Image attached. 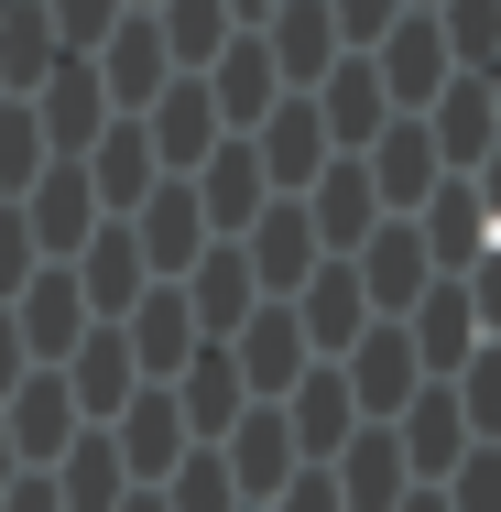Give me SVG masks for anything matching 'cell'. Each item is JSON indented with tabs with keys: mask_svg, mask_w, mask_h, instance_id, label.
Returning a JSON list of instances; mask_svg holds the SVG:
<instances>
[{
	"mask_svg": "<svg viewBox=\"0 0 501 512\" xmlns=\"http://www.w3.org/2000/svg\"><path fill=\"white\" fill-rule=\"evenodd\" d=\"M77 164H88V197H99V218H131V207L153 197V142H142V120H109Z\"/></svg>",
	"mask_w": 501,
	"mask_h": 512,
	"instance_id": "d6a6232c",
	"label": "cell"
},
{
	"mask_svg": "<svg viewBox=\"0 0 501 512\" xmlns=\"http://www.w3.org/2000/svg\"><path fill=\"white\" fill-rule=\"evenodd\" d=\"M44 480H55V502H66V512H120V491H131V480H120V458H109V425H77V436H66V458H55Z\"/></svg>",
	"mask_w": 501,
	"mask_h": 512,
	"instance_id": "836d02e7",
	"label": "cell"
},
{
	"mask_svg": "<svg viewBox=\"0 0 501 512\" xmlns=\"http://www.w3.org/2000/svg\"><path fill=\"white\" fill-rule=\"evenodd\" d=\"M349 273H360V306H371V316H403L425 284H436V262H425V240H414V218H382V229L349 251Z\"/></svg>",
	"mask_w": 501,
	"mask_h": 512,
	"instance_id": "d6986e66",
	"label": "cell"
},
{
	"mask_svg": "<svg viewBox=\"0 0 501 512\" xmlns=\"http://www.w3.org/2000/svg\"><path fill=\"white\" fill-rule=\"evenodd\" d=\"M109 458H120V480H131V491H153V480L186 458V414H175V393H164V382H142L131 404L109 414Z\"/></svg>",
	"mask_w": 501,
	"mask_h": 512,
	"instance_id": "9c48e42d",
	"label": "cell"
},
{
	"mask_svg": "<svg viewBox=\"0 0 501 512\" xmlns=\"http://www.w3.org/2000/svg\"><path fill=\"white\" fill-rule=\"evenodd\" d=\"M33 273H44V251H33V229H22V207L0 197V306H11V295H22Z\"/></svg>",
	"mask_w": 501,
	"mask_h": 512,
	"instance_id": "7bdbcfd3",
	"label": "cell"
},
{
	"mask_svg": "<svg viewBox=\"0 0 501 512\" xmlns=\"http://www.w3.org/2000/svg\"><path fill=\"white\" fill-rule=\"evenodd\" d=\"M262 55H273V77H284V99H305V88L338 66L327 0H273V22H262Z\"/></svg>",
	"mask_w": 501,
	"mask_h": 512,
	"instance_id": "f1b7e54d",
	"label": "cell"
},
{
	"mask_svg": "<svg viewBox=\"0 0 501 512\" xmlns=\"http://www.w3.org/2000/svg\"><path fill=\"white\" fill-rule=\"evenodd\" d=\"M44 11V33H55V55H99L109 22H120V0H33Z\"/></svg>",
	"mask_w": 501,
	"mask_h": 512,
	"instance_id": "ab89813d",
	"label": "cell"
},
{
	"mask_svg": "<svg viewBox=\"0 0 501 512\" xmlns=\"http://www.w3.org/2000/svg\"><path fill=\"white\" fill-rule=\"evenodd\" d=\"M403 0H327V33H338V55H371L382 33H393Z\"/></svg>",
	"mask_w": 501,
	"mask_h": 512,
	"instance_id": "b9f144b4",
	"label": "cell"
},
{
	"mask_svg": "<svg viewBox=\"0 0 501 512\" xmlns=\"http://www.w3.org/2000/svg\"><path fill=\"white\" fill-rule=\"evenodd\" d=\"M436 502L447 512H501V447H469V458L436 480Z\"/></svg>",
	"mask_w": 501,
	"mask_h": 512,
	"instance_id": "60d3db41",
	"label": "cell"
},
{
	"mask_svg": "<svg viewBox=\"0 0 501 512\" xmlns=\"http://www.w3.org/2000/svg\"><path fill=\"white\" fill-rule=\"evenodd\" d=\"M218 469H229V491H240V502L262 512L305 458H295V436H284V414H273V404H240V425L218 436Z\"/></svg>",
	"mask_w": 501,
	"mask_h": 512,
	"instance_id": "5bb4252c",
	"label": "cell"
},
{
	"mask_svg": "<svg viewBox=\"0 0 501 512\" xmlns=\"http://www.w3.org/2000/svg\"><path fill=\"white\" fill-rule=\"evenodd\" d=\"M240 142H251V164H262V186H273V197H305V186L338 164L305 99H273V109H262V131H240Z\"/></svg>",
	"mask_w": 501,
	"mask_h": 512,
	"instance_id": "7c38bea8",
	"label": "cell"
},
{
	"mask_svg": "<svg viewBox=\"0 0 501 512\" xmlns=\"http://www.w3.org/2000/svg\"><path fill=\"white\" fill-rule=\"evenodd\" d=\"M403 11H436V0H403Z\"/></svg>",
	"mask_w": 501,
	"mask_h": 512,
	"instance_id": "f5cc1de1",
	"label": "cell"
},
{
	"mask_svg": "<svg viewBox=\"0 0 501 512\" xmlns=\"http://www.w3.org/2000/svg\"><path fill=\"white\" fill-rule=\"evenodd\" d=\"M55 153H44V131H33V109L22 99H0V197H22L33 175H44Z\"/></svg>",
	"mask_w": 501,
	"mask_h": 512,
	"instance_id": "f35d334b",
	"label": "cell"
},
{
	"mask_svg": "<svg viewBox=\"0 0 501 512\" xmlns=\"http://www.w3.org/2000/svg\"><path fill=\"white\" fill-rule=\"evenodd\" d=\"M240 262H251V284H262V295L284 306V295H295V284L316 273V262H327V251H316L305 207H295V197H273L262 218H251V229H240Z\"/></svg>",
	"mask_w": 501,
	"mask_h": 512,
	"instance_id": "d4e9b609",
	"label": "cell"
},
{
	"mask_svg": "<svg viewBox=\"0 0 501 512\" xmlns=\"http://www.w3.org/2000/svg\"><path fill=\"white\" fill-rule=\"evenodd\" d=\"M327 491H338V512H393L414 480H403V458H393V425H360L338 458H327Z\"/></svg>",
	"mask_w": 501,
	"mask_h": 512,
	"instance_id": "1f68e13d",
	"label": "cell"
},
{
	"mask_svg": "<svg viewBox=\"0 0 501 512\" xmlns=\"http://www.w3.org/2000/svg\"><path fill=\"white\" fill-rule=\"evenodd\" d=\"M142 22H153V44H164V66H175V77H197L207 55L229 44V0H153Z\"/></svg>",
	"mask_w": 501,
	"mask_h": 512,
	"instance_id": "e575fe53",
	"label": "cell"
},
{
	"mask_svg": "<svg viewBox=\"0 0 501 512\" xmlns=\"http://www.w3.org/2000/svg\"><path fill=\"white\" fill-rule=\"evenodd\" d=\"M295 207H305V229H316V251H327V262H349V251H360V240L382 229V197H371L360 153H338V164H327V175H316V186H305Z\"/></svg>",
	"mask_w": 501,
	"mask_h": 512,
	"instance_id": "2e32d148",
	"label": "cell"
},
{
	"mask_svg": "<svg viewBox=\"0 0 501 512\" xmlns=\"http://www.w3.org/2000/svg\"><path fill=\"white\" fill-rule=\"evenodd\" d=\"M175 295H186V316H197V338H229L240 316L262 306V284H251V262H240V240H207L197 262L175 273Z\"/></svg>",
	"mask_w": 501,
	"mask_h": 512,
	"instance_id": "4316f807",
	"label": "cell"
},
{
	"mask_svg": "<svg viewBox=\"0 0 501 512\" xmlns=\"http://www.w3.org/2000/svg\"><path fill=\"white\" fill-rule=\"evenodd\" d=\"M338 382H349V414H360V425H393V414L414 404V382H425V371H414L403 316H371V327L338 349Z\"/></svg>",
	"mask_w": 501,
	"mask_h": 512,
	"instance_id": "277c9868",
	"label": "cell"
},
{
	"mask_svg": "<svg viewBox=\"0 0 501 512\" xmlns=\"http://www.w3.org/2000/svg\"><path fill=\"white\" fill-rule=\"evenodd\" d=\"M284 306H295V327H305V349H316V360H338V349L371 327V306H360V273H349V262H316Z\"/></svg>",
	"mask_w": 501,
	"mask_h": 512,
	"instance_id": "f546056e",
	"label": "cell"
},
{
	"mask_svg": "<svg viewBox=\"0 0 501 512\" xmlns=\"http://www.w3.org/2000/svg\"><path fill=\"white\" fill-rule=\"evenodd\" d=\"M218 349H229V371H240V393H251V404H284V393L305 382V360H316V349H305V327H295V306H273V295L240 316Z\"/></svg>",
	"mask_w": 501,
	"mask_h": 512,
	"instance_id": "5b68a950",
	"label": "cell"
},
{
	"mask_svg": "<svg viewBox=\"0 0 501 512\" xmlns=\"http://www.w3.org/2000/svg\"><path fill=\"white\" fill-rule=\"evenodd\" d=\"M55 382H66V404H77V425H109V414L142 393V371H131V349H120V327H88L66 360H55Z\"/></svg>",
	"mask_w": 501,
	"mask_h": 512,
	"instance_id": "484cf974",
	"label": "cell"
},
{
	"mask_svg": "<svg viewBox=\"0 0 501 512\" xmlns=\"http://www.w3.org/2000/svg\"><path fill=\"white\" fill-rule=\"evenodd\" d=\"M469 447H480V436H469L458 393H447V382H414V404L393 414V458H403V480H414V491H436V480H447Z\"/></svg>",
	"mask_w": 501,
	"mask_h": 512,
	"instance_id": "52a82bcc",
	"label": "cell"
},
{
	"mask_svg": "<svg viewBox=\"0 0 501 512\" xmlns=\"http://www.w3.org/2000/svg\"><path fill=\"white\" fill-rule=\"evenodd\" d=\"M33 360H22V338H11V316H0V404H11V382H22Z\"/></svg>",
	"mask_w": 501,
	"mask_h": 512,
	"instance_id": "bcb514c9",
	"label": "cell"
},
{
	"mask_svg": "<svg viewBox=\"0 0 501 512\" xmlns=\"http://www.w3.org/2000/svg\"><path fill=\"white\" fill-rule=\"evenodd\" d=\"M0 436H11V458H22V469H55V458H66V436H77L66 382H55V371H22V382H11V404H0Z\"/></svg>",
	"mask_w": 501,
	"mask_h": 512,
	"instance_id": "83f0119b",
	"label": "cell"
},
{
	"mask_svg": "<svg viewBox=\"0 0 501 512\" xmlns=\"http://www.w3.org/2000/svg\"><path fill=\"white\" fill-rule=\"evenodd\" d=\"M305 109H316V131H327V153H360L382 120H393V99H382V77H371V55H338L316 88H305Z\"/></svg>",
	"mask_w": 501,
	"mask_h": 512,
	"instance_id": "7402d4cb",
	"label": "cell"
},
{
	"mask_svg": "<svg viewBox=\"0 0 501 512\" xmlns=\"http://www.w3.org/2000/svg\"><path fill=\"white\" fill-rule=\"evenodd\" d=\"M371 77H382V99H393L403 120L458 77V66H447V44H436V11H393V33L371 44Z\"/></svg>",
	"mask_w": 501,
	"mask_h": 512,
	"instance_id": "8fae6325",
	"label": "cell"
},
{
	"mask_svg": "<svg viewBox=\"0 0 501 512\" xmlns=\"http://www.w3.org/2000/svg\"><path fill=\"white\" fill-rule=\"evenodd\" d=\"M0 316H11V338H22V360H33V371H55V360H66V349H77L88 327H99V316L77 306L66 262H44V273H33V284H22V295H11Z\"/></svg>",
	"mask_w": 501,
	"mask_h": 512,
	"instance_id": "30bf717a",
	"label": "cell"
},
{
	"mask_svg": "<svg viewBox=\"0 0 501 512\" xmlns=\"http://www.w3.org/2000/svg\"><path fill=\"white\" fill-rule=\"evenodd\" d=\"M0 11H11V0H0Z\"/></svg>",
	"mask_w": 501,
	"mask_h": 512,
	"instance_id": "db71d44e",
	"label": "cell"
},
{
	"mask_svg": "<svg viewBox=\"0 0 501 512\" xmlns=\"http://www.w3.org/2000/svg\"><path fill=\"white\" fill-rule=\"evenodd\" d=\"M197 88H207V109H218V131H262V109L284 99V77H273L262 33H229V44L197 66Z\"/></svg>",
	"mask_w": 501,
	"mask_h": 512,
	"instance_id": "9a60e30c",
	"label": "cell"
},
{
	"mask_svg": "<svg viewBox=\"0 0 501 512\" xmlns=\"http://www.w3.org/2000/svg\"><path fill=\"white\" fill-rule=\"evenodd\" d=\"M142 142H153V175H197L207 142H229V131H218V109H207L197 77H164L153 109H142Z\"/></svg>",
	"mask_w": 501,
	"mask_h": 512,
	"instance_id": "ac0fdd59",
	"label": "cell"
},
{
	"mask_svg": "<svg viewBox=\"0 0 501 512\" xmlns=\"http://www.w3.org/2000/svg\"><path fill=\"white\" fill-rule=\"evenodd\" d=\"M436 44L458 77H501V0H436Z\"/></svg>",
	"mask_w": 501,
	"mask_h": 512,
	"instance_id": "8d00e7d4",
	"label": "cell"
},
{
	"mask_svg": "<svg viewBox=\"0 0 501 512\" xmlns=\"http://www.w3.org/2000/svg\"><path fill=\"white\" fill-rule=\"evenodd\" d=\"M120 349H131V371H142V382H175L207 338H197V316H186V295H175V284H142V306L120 316Z\"/></svg>",
	"mask_w": 501,
	"mask_h": 512,
	"instance_id": "44dd1931",
	"label": "cell"
},
{
	"mask_svg": "<svg viewBox=\"0 0 501 512\" xmlns=\"http://www.w3.org/2000/svg\"><path fill=\"white\" fill-rule=\"evenodd\" d=\"M120 11H153V0H120Z\"/></svg>",
	"mask_w": 501,
	"mask_h": 512,
	"instance_id": "816d5d0a",
	"label": "cell"
},
{
	"mask_svg": "<svg viewBox=\"0 0 501 512\" xmlns=\"http://www.w3.org/2000/svg\"><path fill=\"white\" fill-rule=\"evenodd\" d=\"M262 512H338V491H327V469H295V480H284Z\"/></svg>",
	"mask_w": 501,
	"mask_h": 512,
	"instance_id": "ee69618b",
	"label": "cell"
},
{
	"mask_svg": "<svg viewBox=\"0 0 501 512\" xmlns=\"http://www.w3.org/2000/svg\"><path fill=\"white\" fill-rule=\"evenodd\" d=\"M186 197H197V218H207V240H240L262 207H273V186H262V164H251V142L229 131V142H207V164L186 175Z\"/></svg>",
	"mask_w": 501,
	"mask_h": 512,
	"instance_id": "4fadbf2b",
	"label": "cell"
},
{
	"mask_svg": "<svg viewBox=\"0 0 501 512\" xmlns=\"http://www.w3.org/2000/svg\"><path fill=\"white\" fill-rule=\"evenodd\" d=\"M11 207H22V229H33V251H44V262H66V251H77V240L99 229L88 164H44V175H33V186H22Z\"/></svg>",
	"mask_w": 501,
	"mask_h": 512,
	"instance_id": "603a6c76",
	"label": "cell"
},
{
	"mask_svg": "<svg viewBox=\"0 0 501 512\" xmlns=\"http://www.w3.org/2000/svg\"><path fill=\"white\" fill-rule=\"evenodd\" d=\"M164 393H175V414H186V447H218V436L240 425V404H251L218 338H207V349H197V360H186V371H175V382H164Z\"/></svg>",
	"mask_w": 501,
	"mask_h": 512,
	"instance_id": "4dcf8cb0",
	"label": "cell"
},
{
	"mask_svg": "<svg viewBox=\"0 0 501 512\" xmlns=\"http://www.w3.org/2000/svg\"><path fill=\"white\" fill-rule=\"evenodd\" d=\"M120 512H164V502H153V491H120Z\"/></svg>",
	"mask_w": 501,
	"mask_h": 512,
	"instance_id": "f907efd6",
	"label": "cell"
},
{
	"mask_svg": "<svg viewBox=\"0 0 501 512\" xmlns=\"http://www.w3.org/2000/svg\"><path fill=\"white\" fill-rule=\"evenodd\" d=\"M240 512H251V502H240Z\"/></svg>",
	"mask_w": 501,
	"mask_h": 512,
	"instance_id": "11a10c76",
	"label": "cell"
},
{
	"mask_svg": "<svg viewBox=\"0 0 501 512\" xmlns=\"http://www.w3.org/2000/svg\"><path fill=\"white\" fill-rule=\"evenodd\" d=\"M414 120H425V142H436L447 175H491V153H501V77H447Z\"/></svg>",
	"mask_w": 501,
	"mask_h": 512,
	"instance_id": "3957f363",
	"label": "cell"
},
{
	"mask_svg": "<svg viewBox=\"0 0 501 512\" xmlns=\"http://www.w3.org/2000/svg\"><path fill=\"white\" fill-rule=\"evenodd\" d=\"M403 338H414V371H425V382H447L469 349H491V338H501V273H469V284H447V273H436V284L403 306Z\"/></svg>",
	"mask_w": 501,
	"mask_h": 512,
	"instance_id": "6da1fadb",
	"label": "cell"
},
{
	"mask_svg": "<svg viewBox=\"0 0 501 512\" xmlns=\"http://www.w3.org/2000/svg\"><path fill=\"white\" fill-rule=\"evenodd\" d=\"M131 240H142V273H153V284H175L207 251V218H197V197H186V175H153V197L131 207Z\"/></svg>",
	"mask_w": 501,
	"mask_h": 512,
	"instance_id": "cb8c5ba5",
	"label": "cell"
},
{
	"mask_svg": "<svg viewBox=\"0 0 501 512\" xmlns=\"http://www.w3.org/2000/svg\"><path fill=\"white\" fill-rule=\"evenodd\" d=\"M393 512H447V502H436V491H403V502Z\"/></svg>",
	"mask_w": 501,
	"mask_h": 512,
	"instance_id": "c3c4849f",
	"label": "cell"
},
{
	"mask_svg": "<svg viewBox=\"0 0 501 512\" xmlns=\"http://www.w3.org/2000/svg\"><path fill=\"white\" fill-rule=\"evenodd\" d=\"M273 22V0H229V33H262Z\"/></svg>",
	"mask_w": 501,
	"mask_h": 512,
	"instance_id": "7dc6e473",
	"label": "cell"
},
{
	"mask_svg": "<svg viewBox=\"0 0 501 512\" xmlns=\"http://www.w3.org/2000/svg\"><path fill=\"white\" fill-rule=\"evenodd\" d=\"M360 175H371V197H382V218H414V207L447 186V164H436V142H425V120H382L371 142H360Z\"/></svg>",
	"mask_w": 501,
	"mask_h": 512,
	"instance_id": "ba28073f",
	"label": "cell"
},
{
	"mask_svg": "<svg viewBox=\"0 0 501 512\" xmlns=\"http://www.w3.org/2000/svg\"><path fill=\"white\" fill-rule=\"evenodd\" d=\"M66 284H77V306L99 316V327H120V316L142 306V284H153V273H142V240H131V218H99V229L66 251Z\"/></svg>",
	"mask_w": 501,
	"mask_h": 512,
	"instance_id": "8992f818",
	"label": "cell"
},
{
	"mask_svg": "<svg viewBox=\"0 0 501 512\" xmlns=\"http://www.w3.org/2000/svg\"><path fill=\"white\" fill-rule=\"evenodd\" d=\"M11 480H22V458H11V436H0V491H11Z\"/></svg>",
	"mask_w": 501,
	"mask_h": 512,
	"instance_id": "681fc988",
	"label": "cell"
},
{
	"mask_svg": "<svg viewBox=\"0 0 501 512\" xmlns=\"http://www.w3.org/2000/svg\"><path fill=\"white\" fill-rule=\"evenodd\" d=\"M22 109H33V131H44V153H55V164H77V153L109 131V99H99V77H88V55H66V66H55Z\"/></svg>",
	"mask_w": 501,
	"mask_h": 512,
	"instance_id": "e0dca14e",
	"label": "cell"
},
{
	"mask_svg": "<svg viewBox=\"0 0 501 512\" xmlns=\"http://www.w3.org/2000/svg\"><path fill=\"white\" fill-rule=\"evenodd\" d=\"M414 240H425V262H436L447 284L491 273V240H501V197H491V175H447L436 197L414 207Z\"/></svg>",
	"mask_w": 501,
	"mask_h": 512,
	"instance_id": "7a4b0ae2",
	"label": "cell"
},
{
	"mask_svg": "<svg viewBox=\"0 0 501 512\" xmlns=\"http://www.w3.org/2000/svg\"><path fill=\"white\" fill-rule=\"evenodd\" d=\"M153 502L164 512H240V491H229V469H218V447H186L164 480H153Z\"/></svg>",
	"mask_w": 501,
	"mask_h": 512,
	"instance_id": "74e56055",
	"label": "cell"
},
{
	"mask_svg": "<svg viewBox=\"0 0 501 512\" xmlns=\"http://www.w3.org/2000/svg\"><path fill=\"white\" fill-rule=\"evenodd\" d=\"M55 66H66V55H55L44 11H33V0H11V11H0V99H33Z\"/></svg>",
	"mask_w": 501,
	"mask_h": 512,
	"instance_id": "d590c367",
	"label": "cell"
},
{
	"mask_svg": "<svg viewBox=\"0 0 501 512\" xmlns=\"http://www.w3.org/2000/svg\"><path fill=\"white\" fill-rule=\"evenodd\" d=\"M0 512H66V502H55V480H44V469H22V480L0 491Z\"/></svg>",
	"mask_w": 501,
	"mask_h": 512,
	"instance_id": "f6af8a7d",
	"label": "cell"
},
{
	"mask_svg": "<svg viewBox=\"0 0 501 512\" xmlns=\"http://www.w3.org/2000/svg\"><path fill=\"white\" fill-rule=\"evenodd\" d=\"M284 436H295V458L305 469H327V458H338V447H349V436H360V414H349V382H338V360H305V382L295 393H284Z\"/></svg>",
	"mask_w": 501,
	"mask_h": 512,
	"instance_id": "ffe728a7",
	"label": "cell"
}]
</instances>
